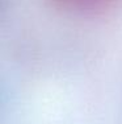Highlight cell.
<instances>
[{
    "instance_id": "1",
    "label": "cell",
    "mask_w": 122,
    "mask_h": 124,
    "mask_svg": "<svg viewBox=\"0 0 122 124\" xmlns=\"http://www.w3.org/2000/svg\"><path fill=\"white\" fill-rule=\"evenodd\" d=\"M59 9L83 15H97L110 9L116 0H47Z\"/></svg>"
}]
</instances>
